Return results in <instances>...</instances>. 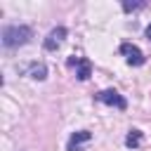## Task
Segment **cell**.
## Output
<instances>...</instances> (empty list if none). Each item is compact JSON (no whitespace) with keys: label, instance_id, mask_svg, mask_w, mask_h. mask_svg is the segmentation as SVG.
I'll use <instances>...</instances> for the list:
<instances>
[{"label":"cell","instance_id":"8992f818","mask_svg":"<svg viewBox=\"0 0 151 151\" xmlns=\"http://www.w3.org/2000/svg\"><path fill=\"white\" fill-rule=\"evenodd\" d=\"M90 139H92V132H87V130L73 132L68 139V151H83V144H87Z\"/></svg>","mask_w":151,"mask_h":151},{"label":"cell","instance_id":"30bf717a","mask_svg":"<svg viewBox=\"0 0 151 151\" xmlns=\"http://www.w3.org/2000/svg\"><path fill=\"white\" fill-rule=\"evenodd\" d=\"M144 33H146V38H149V40H151V24H149V26H146V31H144Z\"/></svg>","mask_w":151,"mask_h":151},{"label":"cell","instance_id":"3957f363","mask_svg":"<svg viewBox=\"0 0 151 151\" xmlns=\"http://www.w3.org/2000/svg\"><path fill=\"white\" fill-rule=\"evenodd\" d=\"M97 101L109 104V106H116V109H120V111H125V109H127L125 97H123V94H118L116 90H101V92L97 94Z\"/></svg>","mask_w":151,"mask_h":151},{"label":"cell","instance_id":"5b68a950","mask_svg":"<svg viewBox=\"0 0 151 151\" xmlns=\"http://www.w3.org/2000/svg\"><path fill=\"white\" fill-rule=\"evenodd\" d=\"M68 66H76V76H78L80 80H87L90 73H92V64H90V59H85V57H71V59H68Z\"/></svg>","mask_w":151,"mask_h":151},{"label":"cell","instance_id":"7a4b0ae2","mask_svg":"<svg viewBox=\"0 0 151 151\" xmlns=\"http://www.w3.org/2000/svg\"><path fill=\"white\" fill-rule=\"evenodd\" d=\"M118 50H120V54L125 57V61H127L130 66H142V64L146 61V59H144V52H142L137 45H132V42H123Z\"/></svg>","mask_w":151,"mask_h":151},{"label":"cell","instance_id":"277c9868","mask_svg":"<svg viewBox=\"0 0 151 151\" xmlns=\"http://www.w3.org/2000/svg\"><path fill=\"white\" fill-rule=\"evenodd\" d=\"M66 28L64 26H57V28H52L50 33H47V38H45V50H50V52H54L61 42H64V38H66Z\"/></svg>","mask_w":151,"mask_h":151},{"label":"cell","instance_id":"52a82bcc","mask_svg":"<svg viewBox=\"0 0 151 151\" xmlns=\"http://www.w3.org/2000/svg\"><path fill=\"white\" fill-rule=\"evenodd\" d=\"M28 76H31L33 80H45V78H47L45 64H31V66H28Z\"/></svg>","mask_w":151,"mask_h":151},{"label":"cell","instance_id":"9c48e42d","mask_svg":"<svg viewBox=\"0 0 151 151\" xmlns=\"http://www.w3.org/2000/svg\"><path fill=\"white\" fill-rule=\"evenodd\" d=\"M144 2H123V9L125 12H134V9H142Z\"/></svg>","mask_w":151,"mask_h":151},{"label":"cell","instance_id":"ba28073f","mask_svg":"<svg viewBox=\"0 0 151 151\" xmlns=\"http://www.w3.org/2000/svg\"><path fill=\"white\" fill-rule=\"evenodd\" d=\"M139 144H142V132H139V130H130V132H127V137H125V146L137 149Z\"/></svg>","mask_w":151,"mask_h":151},{"label":"cell","instance_id":"6da1fadb","mask_svg":"<svg viewBox=\"0 0 151 151\" xmlns=\"http://www.w3.org/2000/svg\"><path fill=\"white\" fill-rule=\"evenodd\" d=\"M33 38V31L28 26H7L2 28V45L5 47H21Z\"/></svg>","mask_w":151,"mask_h":151}]
</instances>
